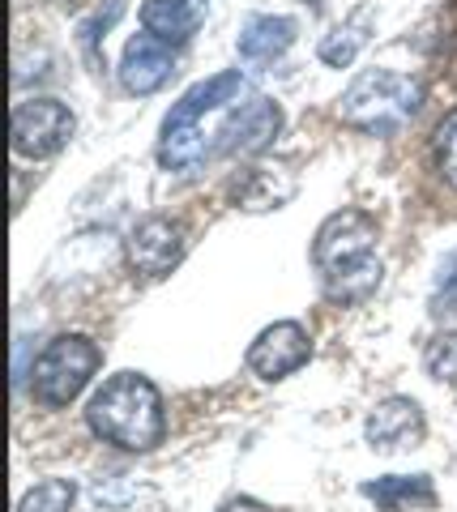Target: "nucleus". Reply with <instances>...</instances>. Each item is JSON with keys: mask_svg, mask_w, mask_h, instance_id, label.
Here are the masks:
<instances>
[{"mask_svg": "<svg viewBox=\"0 0 457 512\" xmlns=\"http://www.w3.org/2000/svg\"><path fill=\"white\" fill-rule=\"evenodd\" d=\"M312 261L321 269L329 299L364 303L381 286V261H376V222L364 210H338L321 222L312 239Z\"/></svg>", "mask_w": 457, "mask_h": 512, "instance_id": "nucleus-1", "label": "nucleus"}, {"mask_svg": "<svg viewBox=\"0 0 457 512\" xmlns=\"http://www.w3.org/2000/svg\"><path fill=\"white\" fill-rule=\"evenodd\" d=\"M86 427L103 444H116L124 453H150L163 444L167 419H163V393L154 389L150 376L141 372H116L99 384V393L86 406Z\"/></svg>", "mask_w": 457, "mask_h": 512, "instance_id": "nucleus-2", "label": "nucleus"}, {"mask_svg": "<svg viewBox=\"0 0 457 512\" xmlns=\"http://www.w3.org/2000/svg\"><path fill=\"white\" fill-rule=\"evenodd\" d=\"M244 94V77L240 73H214L206 82H197L184 99L167 111L163 133H159V163L167 171H197L210 158V133L206 124L227 116Z\"/></svg>", "mask_w": 457, "mask_h": 512, "instance_id": "nucleus-3", "label": "nucleus"}, {"mask_svg": "<svg viewBox=\"0 0 457 512\" xmlns=\"http://www.w3.org/2000/svg\"><path fill=\"white\" fill-rule=\"evenodd\" d=\"M423 86L411 77L393 73V69H368L346 86L338 116L342 124L359 128V133H376V137H393L419 111Z\"/></svg>", "mask_w": 457, "mask_h": 512, "instance_id": "nucleus-4", "label": "nucleus"}, {"mask_svg": "<svg viewBox=\"0 0 457 512\" xmlns=\"http://www.w3.org/2000/svg\"><path fill=\"white\" fill-rule=\"evenodd\" d=\"M99 367H103V350L86 333H60L56 342L43 346V355L30 367V397L47 410H60L86 389Z\"/></svg>", "mask_w": 457, "mask_h": 512, "instance_id": "nucleus-5", "label": "nucleus"}, {"mask_svg": "<svg viewBox=\"0 0 457 512\" xmlns=\"http://www.w3.org/2000/svg\"><path fill=\"white\" fill-rule=\"evenodd\" d=\"M73 111L60 99H26L13 107V154L22 158H52L69 146Z\"/></svg>", "mask_w": 457, "mask_h": 512, "instance_id": "nucleus-6", "label": "nucleus"}, {"mask_svg": "<svg viewBox=\"0 0 457 512\" xmlns=\"http://www.w3.org/2000/svg\"><path fill=\"white\" fill-rule=\"evenodd\" d=\"M124 252H129V269L137 278L159 282V278H167L171 269L180 265V256H184V227L176 218H167V214H150V218H141L137 227L129 231V239H124Z\"/></svg>", "mask_w": 457, "mask_h": 512, "instance_id": "nucleus-7", "label": "nucleus"}, {"mask_svg": "<svg viewBox=\"0 0 457 512\" xmlns=\"http://www.w3.org/2000/svg\"><path fill=\"white\" fill-rule=\"evenodd\" d=\"M312 355V338L299 320H274L270 329L257 333V342L248 346V367L261 380H287Z\"/></svg>", "mask_w": 457, "mask_h": 512, "instance_id": "nucleus-8", "label": "nucleus"}, {"mask_svg": "<svg viewBox=\"0 0 457 512\" xmlns=\"http://www.w3.org/2000/svg\"><path fill=\"white\" fill-rule=\"evenodd\" d=\"M278 128H282L278 103L265 99V94H257V99H248L244 107L240 103L231 107L227 124L218 128V150L223 154H257L278 137Z\"/></svg>", "mask_w": 457, "mask_h": 512, "instance_id": "nucleus-9", "label": "nucleus"}, {"mask_svg": "<svg viewBox=\"0 0 457 512\" xmlns=\"http://www.w3.org/2000/svg\"><path fill=\"white\" fill-rule=\"evenodd\" d=\"M423 410L415 397H385L381 406H372L368 423H364V440L376 453H402L423 440Z\"/></svg>", "mask_w": 457, "mask_h": 512, "instance_id": "nucleus-10", "label": "nucleus"}, {"mask_svg": "<svg viewBox=\"0 0 457 512\" xmlns=\"http://www.w3.org/2000/svg\"><path fill=\"white\" fill-rule=\"evenodd\" d=\"M176 73V56L171 43L154 39V35H137L124 43V60H120V86L129 94H154L167 86V77Z\"/></svg>", "mask_w": 457, "mask_h": 512, "instance_id": "nucleus-11", "label": "nucleus"}, {"mask_svg": "<svg viewBox=\"0 0 457 512\" xmlns=\"http://www.w3.org/2000/svg\"><path fill=\"white\" fill-rule=\"evenodd\" d=\"M364 500L381 512H419L436 508V487L428 474H385L376 483H364Z\"/></svg>", "mask_w": 457, "mask_h": 512, "instance_id": "nucleus-12", "label": "nucleus"}, {"mask_svg": "<svg viewBox=\"0 0 457 512\" xmlns=\"http://www.w3.org/2000/svg\"><path fill=\"white\" fill-rule=\"evenodd\" d=\"M141 26H146V35L180 47L197 35L201 5L197 0H146V5H141Z\"/></svg>", "mask_w": 457, "mask_h": 512, "instance_id": "nucleus-13", "label": "nucleus"}, {"mask_svg": "<svg viewBox=\"0 0 457 512\" xmlns=\"http://www.w3.org/2000/svg\"><path fill=\"white\" fill-rule=\"evenodd\" d=\"M295 43V22L291 18H274V13H257V18H248L244 30H240V56L248 64H270L278 60L287 47Z\"/></svg>", "mask_w": 457, "mask_h": 512, "instance_id": "nucleus-14", "label": "nucleus"}, {"mask_svg": "<svg viewBox=\"0 0 457 512\" xmlns=\"http://www.w3.org/2000/svg\"><path fill=\"white\" fill-rule=\"evenodd\" d=\"M73 500H77V487L69 478H43V483H35L22 495L18 512H69Z\"/></svg>", "mask_w": 457, "mask_h": 512, "instance_id": "nucleus-15", "label": "nucleus"}, {"mask_svg": "<svg viewBox=\"0 0 457 512\" xmlns=\"http://www.w3.org/2000/svg\"><path fill=\"white\" fill-rule=\"evenodd\" d=\"M368 43V35H364V18H355V22H346V26H338L334 35H325L321 39V60L329 64V69H346L355 56H359V47Z\"/></svg>", "mask_w": 457, "mask_h": 512, "instance_id": "nucleus-16", "label": "nucleus"}, {"mask_svg": "<svg viewBox=\"0 0 457 512\" xmlns=\"http://www.w3.org/2000/svg\"><path fill=\"white\" fill-rule=\"evenodd\" d=\"M423 367L440 384H457V329H445L423 346Z\"/></svg>", "mask_w": 457, "mask_h": 512, "instance_id": "nucleus-17", "label": "nucleus"}, {"mask_svg": "<svg viewBox=\"0 0 457 512\" xmlns=\"http://www.w3.org/2000/svg\"><path fill=\"white\" fill-rule=\"evenodd\" d=\"M432 158H436V171L449 188H457V107L449 111L445 120L436 124V137H432Z\"/></svg>", "mask_w": 457, "mask_h": 512, "instance_id": "nucleus-18", "label": "nucleus"}, {"mask_svg": "<svg viewBox=\"0 0 457 512\" xmlns=\"http://www.w3.org/2000/svg\"><path fill=\"white\" fill-rule=\"evenodd\" d=\"M432 312H436V316L457 312V252H449V256H445V265H440L436 295H432Z\"/></svg>", "mask_w": 457, "mask_h": 512, "instance_id": "nucleus-19", "label": "nucleus"}, {"mask_svg": "<svg viewBox=\"0 0 457 512\" xmlns=\"http://www.w3.org/2000/svg\"><path fill=\"white\" fill-rule=\"evenodd\" d=\"M218 512H274V508H265L261 500H252V495H231V500Z\"/></svg>", "mask_w": 457, "mask_h": 512, "instance_id": "nucleus-20", "label": "nucleus"}]
</instances>
